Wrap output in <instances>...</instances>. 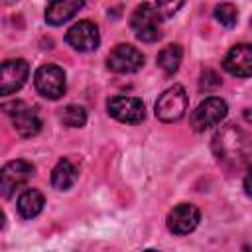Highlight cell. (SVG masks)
I'll return each mask as SVG.
<instances>
[{
  "mask_svg": "<svg viewBox=\"0 0 252 252\" xmlns=\"http://www.w3.org/2000/svg\"><path fill=\"white\" fill-rule=\"evenodd\" d=\"M213 152L219 158V161H222L230 167H238L252 154V138L238 126L226 124L215 134Z\"/></svg>",
  "mask_w": 252,
  "mask_h": 252,
  "instance_id": "1",
  "label": "cell"
},
{
  "mask_svg": "<svg viewBox=\"0 0 252 252\" xmlns=\"http://www.w3.org/2000/svg\"><path fill=\"white\" fill-rule=\"evenodd\" d=\"M189 96L181 85H173L159 94L156 100V116L161 122H177L185 116Z\"/></svg>",
  "mask_w": 252,
  "mask_h": 252,
  "instance_id": "2",
  "label": "cell"
},
{
  "mask_svg": "<svg viewBox=\"0 0 252 252\" xmlns=\"http://www.w3.org/2000/svg\"><path fill=\"white\" fill-rule=\"evenodd\" d=\"M159 22H161V16L158 14L156 6L154 4H140L134 14H132V20H130V26L136 33L138 39L142 41H156L161 37V28H159Z\"/></svg>",
  "mask_w": 252,
  "mask_h": 252,
  "instance_id": "3",
  "label": "cell"
},
{
  "mask_svg": "<svg viewBox=\"0 0 252 252\" xmlns=\"http://www.w3.org/2000/svg\"><path fill=\"white\" fill-rule=\"evenodd\" d=\"M226 102L219 96H209L203 102H199V106L191 112L189 122L191 128L195 132H205L217 124H220V120L226 116Z\"/></svg>",
  "mask_w": 252,
  "mask_h": 252,
  "instance_id": "4",
  "label": "cell"
},
{
  "mask_svg": "<svg viewBox=\"0 0 252 252\" xmlns=\"http://www.w3.org/2000/svg\"><path fill=\"white\" fill-rule=\"evenodd\" d=\"M35 89L41 96L57 100L65 94V73L57 65H41L33 75Z\"/></svg>",
  "mask_w": 252,
  "mask_h": 252,
  "instance_id": "5",
  "label": "cell"
},
{
  "mask_svg": "<svg viewBox=\"0 0 252 252\" xmlns=\"http://www.w3.org/2000/svg\"><path fill=\"white\" fill-rule=\"evenodd\" d=\"M106 110L112 118L126 124H138L146 118L144 102L136 96H112L106 102Z\"/></svg>",
  "mask_w": 252,
  "mask_h": 252,
  "instance_id": "6",
  "label": "cell"
},
{
  "mask_svg": "<svg viewBox=\"0 0 252 252\" xmlns=\"http://www.w3.org/2000/svg\"><path fill=\"white\" fill-rule=\"evenodd\" d=\"M33 175V165L26 159H14L8 161L0 171V189L4 197H10L16 189L26 185L30 177Z\"/></svg>",
  "mask_w": 252,
  "mask_h": 252,
  "instance_id": "7",
  "label": "cell"
},
{
  "mask_svg": "<svg viewBox=\"0 0 252 252\" xmlns=\"http://www.w3.org/2000/svg\"><path fill=\"white\" fill-rule=\"evenodd\" d=\"M106 65H108V69L114 71V73H122V75H126V73H136V71L142 69V65H144V55H142V51L136 49L134 45H130V43H120V45H116V47L110 51V55H108V59H106Z\"/></svg>",
  "mask_w": 252,
  "mask_h": 252,
  "instance_id": "8",
  "label": "cell"
},
{
  "mask_svg": "<svg viewBox=\"0 0 252 252\" xmlns=\"http://www.w3.org/2000/svg\"><path fill=\"white\" fill-rule=\"evenodd\" d=\"M65 39L77 51H94L98 47V43H100L98 28L89 20H81V22L73 24L69 28Z\"/></svg>",
  "mask_w": 252,
  "mask_h": 252,
  "instance_id": "9",
  "label": "cell"
},
{
  "mask_svg": "<svg viewBox=\"0 0 252 252\" xmlns=\"http://www.w3.org/2000/svg\"><path fill=\"white\" fill-rule=\"evenodd\" d=\"M201 220V213L195 205L191 203H181L177 207H173L167 215V228L173 234H189L197 228Z\"/></svg>",
  "mask_w": 252,
  "mask_h": 252,
  "instance_id": "10",
  "label": "cell"
},
{
  "mask_svg": "<svg viewBox=\"0 0 252 252\" xmlns=\"http://www.w3.org/2000/svg\"><path fill=\"white\" fill-rule=\"evenodd\" d=\"M30 75V67L24 59H8L2 63L0 71V93L2 94H12L20 91Z\"/></svg>",
  "mask_w": 252,
  "mask_h": 252,
  "instance_id": "11",
  "label": "cell"
},
{
  "mask_svg": "<svg viewBox=\"0 0 252 252\" xmlns=\"http://www.w3.org/2000/svg\"><path fill=\"white\" fill-rule=\"evenodd\" d=\"M4 108H12L8 110V114L12 116V122H14V128L20 136L24 138H30V136H35L41 128V120L37 116V112L30 106H26L24 102H12V104H4Z\"/></svg>",
  "mask_w": 252,
  "mask_h": 252,
  "instance_id": "12",
  "label": "cell"
},
{
  "mask_svg": "<svg viewBox=\"0 0 252 252\" xmlns=\"http://www.w3.org/2000/svg\"><path fill=\"white\" fill-rule=\"evenodd\" d=\"M222 67L234 77H252V45L238 43L222 59Z\"/></svg>",
  "mask_w": 252,
  "mask_h": 252,
  "instance_id": "13",
  "label": "cell"
},
{
  "mask_svg": "<svg viewBox=\"0 0 252 252\" xmlns=\"http://www.w3.org/2000/svg\"><path fill=\"white\" fill-rule=\"evenodd\" d=\"M83 8V2L79 0H61V2H51L45 10V22L51 26H61L67 20H71L79 10Z\"/></svg>",
  "mask_w": 252,
  "mask_h": 252,
  "instance_id": "14",
  "label": "cell"
},
{
  "mask_svg": "<svg viewBox=\"0 0 252 252\" xmlns=\"http://www.w3.org/2000/svg\"><path fill=\"white\" fill-rule=\"evenodd\" d=\"M43 209V195L37 189H26L18 197V213L24 219H33Z\"/></svg>",
  "mask_w": 252,
  "mask_h": 252,
  "instance_id": "15",
  "label": "cell"
},
{
  "mask_svg": "<svg viewBox=\"0 0 252 252\" xmlns=\"http://www.w3.org/2000/svg\"><path fill=\"white\" fill-rule=\"evenodd\" d=\"M75 181H77V169H75V165L69 159H59L57 165L51 171V183H53V187L65 191Z\"/></svg>",
  "mask_w": 252,
  "mask_h": 252,
  "instance_id": "16",
  "label": "cell"
},
{
  "mask_svg": "<svg viewBox=\"0 0 252 252\" xmlns=\"http://www.w3.org/2000/svg\"><path fill=\"white\" fill-rule=\"evenodd\" d=\"M181 57H183L181 45L173 43V45H167V47H163V49L159 51V55H158V65H159L167 75H173V73L179 69V65H181Z\"/></svg>",
  "mask_w": 252,
  "mask_h": 252,
  "instance_id": "17",
  "label": "cell"
},
{
  "mask_svg": "<svg viewBox=\"0 0 252 252\" xmlns=\"http://www.w3.org/2000/svg\"><path fill=\"white\" fill-rule=\"evenodd\" d=\"M61 120L65 126H71V128H81L85 126L87 122V112L83 106H77V104H69L63 108L61 112Z\"/></svg>",
  "mask_w": 252,
  "mask_h": 252,
  "instance_id": "18",
  "label": "cell"
},
{
  "mask_svg": "<svg viewBox=\"0 0 252 252\" xmlns=\"http://www.w3.org/2000/svg\"><path fill=\"white\" fill-rule=\"evenodd\" d=\"M215 18L219 24H222L224 28H232L238 22V10L232 4H219L215 8Z\"/></svg>",
  "mask_w": 252,
  "mask_h": 252,
  "instance_id": "19",
  "label": "cell"
},
{
  "mask_svg": "<svg viewBox=\"0 0 252 252\" xmlns=\"http://www.w3.org/2000/svg\"><path fill=\"white\" fill-rule=\"evenodd\" d=\"M154 6H156V10H158V14L161 16V20L163 18H169V16H173L183 4L181 2H154Z\"/></svg>",
  "mask_w": 252,
  "mask_h": 252,
  "instance_id": "20",
  "label": "cell"
},
{
  "mask_svg": "<svg viewBox=\"0 0 252 252\" xmlns=\"http://www.w3.org/2000/svg\"><path fill=\"white\" fill-rule=\"evenodd\" d=\"M244 191L252 197V167H248V171L244 175Z\"/></svg>",
  "mask_w": 252,
  "mask_h": 252,
  "instance_id": "21",
  "label": "cell"
},
{
  "mask_svg": "<svg viewBox=\"0 0 252 252\" xmlns=\"http://www.w3.org/2000/svg\"><path fill=\"white\" fill-rule=\"evenodd\" d=\"M144 252H158V250H144Z\"/></svg>",
  "mask_w": 252,
  "mask_h": 252,
  "instance_id": "22",
  "label": "cell"
},
{
  "mask_svg": "<svg viewBox=\"0 0 252 252\" xmlns=\"http://www.w3.org/2000/svg\"><path fill=\"white\" fill-rule=\"evenodd\" d=\"M250 24H252V20H250Z\"/></svg>",
  "mask_w": 252,
  "mask_h": 252,
  "instance_id": "23",
  "label": "cell"
}]
</instances>
